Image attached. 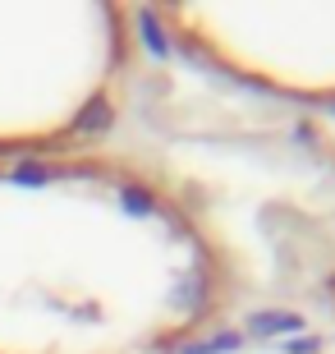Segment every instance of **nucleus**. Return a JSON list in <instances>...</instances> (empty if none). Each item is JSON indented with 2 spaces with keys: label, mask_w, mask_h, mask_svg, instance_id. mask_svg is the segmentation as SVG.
Returning <instances> with one entry per match:
<instances>
[{
  "label": "nucleus",
  "mask_w": 335,
  "mask_h": 354,
  "mask_svg": "<svg viewBox=\"0 0 335 354\" xmlns=\"http://www.w3.org/2000/svg\"><path fill=\"white\" fill-rule=\"evenodd\" d=\"M184 184L106 147L0 157V354H175L225 304Z\"/></svg>",
  "instance_id": "nucleus-1"
},
{
  "label": "nucleus",
  "mask_w": 335,
  "mask_h": 354,
  "mask_svg": "<svg viewBox=\"0 0 335 354\" xmlns=\"http://www.w3.org/2000/svg\"><path fill=\"white\" fill-rule=\"evenodd\" d=\"M129 55V14L106 5L0 10V157L55 152L102 124Z\"/></svg>",
  "instance_id": "nucleus-2"
}]
</instances>
